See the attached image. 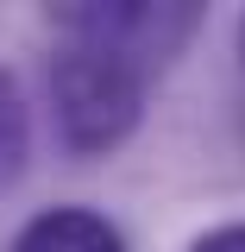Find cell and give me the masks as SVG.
<instances>
[{"label":"cell","instance_id":"1","mask_svg":"<svg viewBox=\"0 0 245 252\" xmlns=\"http://www.w3.org/2000/svg\"><path fill=\"white\" fill-rule=\"evenodd\" d=\"M145 63L101 44V38H76L63 32V51L51 63V101H57V126L69 152H113L145 114Z\"/></svg>","mask_w":245,"mask_h":252},{"label":"cell","instance_id":"2","mask_svg":"<svg viewBox=\"0 0 245 252\" xmlns=\"http://www.w3.org/2000/svg\"><path fill=\"white\" fill-rule=\"evenodd\" d=\"M57 32H76V38H101L126 57H138L145 69L163 63L189 32H195V6H63Z\"/></svg>","mask_w":245,"mask_h":252},{"label":"cell","instance_id":"3","mask_svg":"<svg viewBox=\"0 0 245 252\" xmlns=\"http://www.w3.org/2000/svg\"><path fill=\"white\" fill-rule=\"evenodd\" d=\"M6 252H126V240L94 208H44L13 233Z\"/></svg>","mask_w":245,"mask_h":252},{"label":"cell","instance_id":"4","mask_svg":"<svg viewBox=\"0 0 245 252\" xmlns=\"http://www.w3.org/2000/svg\"><path fill=\"white\" fill-rule=\"evenodd\" d=\"M31 152V120H26V101H19V82L0 69V195L19 183Z\"/></svg>","mask_w":245,"mask_h":252},{"label":"cell","instance_id":"5","mask_svg":"<svg viewBox=\"0 0 245 252\" xmlns=\"http://www.w3.org/2000/svg\"><path fill=\"white\" fill-rule=\"evenodd\" d=\"M189 252H245V220H226V227H208Z\"/></svg>","mask_w":245,"mask_h":252},{"label":"cell","instance_id":"6","mask_svg":"<svg viewBox=\"0 0 245 252\" xmlns=\"http://www.w3.org/2000/svg\"><path fill=\"white\" fill-rule=\"evenodd\" d=\"M239 57H245V19H239Z\"/></svg>","mask_w":245,"mask_h":252}]
</instances>
